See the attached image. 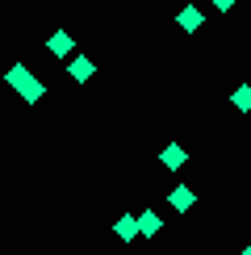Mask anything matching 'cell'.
<instances>
[{
  "label": "cell",
  "instance_id": "1",
  "mask_svg": "<svg viewBox=\"0 0 251 255\" xmlns=\"http://www.w3.org/2000/svg\"><path fill=\"white\" fill-rule=\"evenodd\" d=\"M4 84H8V88H13V92H17V97L25 101V105H38L42 97H46V84H42V80L34 76V71L25 67V63H13V67L4 71Z\"/></svg>",
  "mask_w": 251,
  "mask_h": 255
},
{
  "label": "cell",
  "instance_id": "2",
  "mask_svg": "<svg viewBox=\"0 0 251 255\" xmlns=\"http://www.w3.org/2000/svg\"><path fill=\"white\" fill-rule=\"evenodd\" d=\"M46 50H50L55 59H71V50H76V38H71L67 29H55V34L46 38Z\"/></svg>",
  "mask_w": 251,
  "mask_h": 255
},
{
  "label": "cell",
  "instance_id": "3",
  "mask_svg": "<svg viewBox=\"0 0 251 255\" xmlns=\"http://www.w3.org/2000/svg\"><path fill=\"white\" fill-rule=\"evenodd\" d=\"M67 76L76 80V84H88L92 76H97V63H92L88 55H71V63H67Z\"/></svg>",
  "mask_w": 251,
  "mask_h": 255
},
{
  "label": "cell",
  "instance_id": "4",
  "mask_svg": "<svg viewBox=\"0 0 251 255\" xmlns=\"http://www.w3.org/2000/svg\"><path fill=\"white\" fill-rule=\"evenodd\" d=\"M201 21H205V8H197V4H184L180 13H176V25H180L184 34H197V29H201Z\"/></svg>",
  "mask_w": 251,
  "mask_h": 255
},
{
  "label": "cell",
  "instance_id": "5",
  "mask_svg": "<svg viewBox=\"0 0 251 255\" xmlns=\"http://www.w3.org/2000/svg\"><path fill=\"white\" fill-rule=\"evenodd\" d=\"M167 205H172L176 214H188V209L197 205V193H193V188H188V184H176L172 193H167Z\"/></svg>",
  "mask_w": 251,
  "mask_h": 255
},
{
  "label": "cell",
  "instance_id": "6",
  "mask_svg": "<svg viewBox=\"0 0 251 255\" xmlns=\"http://www.w3.org/2000/svg\"><path fill=\"white\" fill-rule=\"evenodd\" d=\"M159 163H163V167H172V172H180V167L188 163V151H184L180 142H167L163 151H159Z\"/></svg>",
  "mask_w": 251,
  "mask_h": 255
},
{
  "label": "cell",
  "instance_id": "7",
  "mask_svg": "<svg viewBox=\"0 0 251 255\" xmlns=\"http://www.w3.org/2000/svg\"><path fill=\"white\" fill-rule=\"evenodd\" d=\"M138 218V239H155L163 230V218L155 214V209H142V214H134Z\"/></svg>",
  "mask_w": 251,
  "mask_h": 255
},
{
  "label": "cell",
  "instance_id": "8",
  "mask_svg": "<svg viewBox=\"0 0 251 255\" xmlns=\"http://www.w3.org/2000/svg\"><path fill=\"white\" fill-rule=\"evenodd\" d=\"M113 235H118L122 243H134V239H138V218H134V214H122L118 222H113Z\"/></svg>",
  "mask_w": 251,
  "mask_h": 255
},
{
  "label": "cell",
  "instance_id": "9",
  "mask_svg": "<svg viewBox=\"0 0 251 255\" xmlns=\"http://www.w3.org/2000/svg\"><path fill=\"white\" fill-rule=\"evenodd\" d=\"M230 105H235L239 113H251V84H239V88L230 92Z\"/></svg>",
  "mask_w": 251,
  "mask_h": 255
},
{
  "label": "cell",
  "instance_id": "10",
  "mask_svg": "<svg viewBox=\"0 0 251 255\" xmlns=\"http://www.w3.org/2000/svg\"><path fill=\"white\" fill-rule=\"evenodd\" d=\"M209 4H214V8H218V13H230V8H235V4H239V0H209Z\"/></svg>",
  "mask_w": 251,
  "mask_h": 255
},
{
  "label": "cell",
  "instance_id": "11",
  "mask_svg": "<svg viewBox=\"0 0 251 255\" xmlns=\"http://www.w3.org/2000/svg\"><path fill=\"white\" fill-rule=\"evenodd\" d=\"M239 255H251V243H247V247H243V251H239Z\"/></svg>",
  "mask_w": 251,
  "mask_h": 255
}]
</instances>
